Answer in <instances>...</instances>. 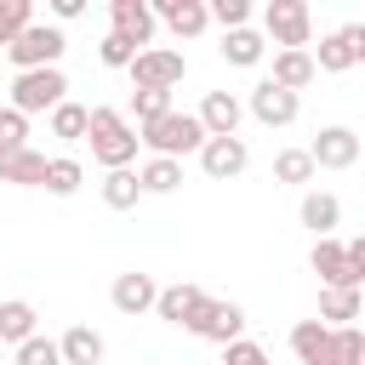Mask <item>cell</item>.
<instances>
[{"label": "cell", "mask_w": 365, "mask_h": 365, "mask_svg": "<svg viewBox=\"0 0 365 365\" xmlns=\"http://www.w3.org/2000/svg\"><path fill=\"white\" fill-rule=\"evenodd\" d=\"M154 23H160V17H154V6H148V0H114V6H108V29H114V34H125L137 51H148Z\"/></svg>", "instance_id": "12"}, {"label": "cell", "mask_w": 365, "mask_h": 365, "mask_svg": "<svg viewBox=\"0 0 365 365\" xmlns=\"http://www.w3.org/2000/svg\"><path fill=\"white\" fill-rule=\"evenodd\" d=\"M46 154L40 148H23V154H0V182H17V188H46Z\"/></svg>", "instance_id": "21"}, {"label": "cell", "mask_w": 365, "mask_h": 365, "mask_svg": "<svg viewBox=\"0 0 365 365\" xmlns=\"http://www.w3.org/2000/svg\"><path fill=\"white\" fill-rule=\"evenodd\" d=\"M245 165H251V148H245V137H211V143L200 148V171H205V177H217V182L240 177Z\"/></svg>", "instance_id": "13"}, {"label": "cell", "mask_w": 365, "mask_h": 365, "mask_svg": "<svg viewBox=\"0 0 365 365\" xmlns=\"http://www.w3.org/2000/svg\"><path fill=\"white\" fill-rule=\"evenodd\" d=\"M137 137H143V148H148L154 160H182V154H200V148L211 143L205 125H200V114H182V108L160 114L154 125H137Z\"/></svg>", "instance_id": "2"}, {"label": "cell", "mask_w": 365, "mask_h": 365, "mask_svg": "<svg viewBox=\"0 0 365 365\" xmlns=\"http://www.w3.org/2000/svg\"><path fill=\"white\" fill-rule=\"evenodd\" d=\"M302 228H314V240H331V228L342 222V200L336 194H325V188H314V194H302Z\"/></svg>", "instance_id": "19"}, {"label": "cell", "mask_w": 365, "mask_h": 365, "mask_svg": "<svg viewBox=\"0 0 365 365\" xmlns=\"http://www.w3.org/2000/svg\"><path fill=\"white\" fill-rule=\"evenodd\" d=\"M314 74H319V63H314V51H274V86H285V91H297L302 97V86H314Z\"/></svg>", "instance_id": "18"}, {"label": "cell", "mask_w": 365, "mask_h": 365, "mask_svg": "<svg viewBox=\"0 0 365 365\" xmlns=\"http://www.w3.org/2000/svg\"><path fill=\"white\" fill-rule=\"evenodd\" d=\"M154 17L177 34V40H194L211 29V6L205 0H154Z\"/></svg>", "instance_id": "16"}, {"label": "cell", "mask_w": 365, "mask_h": 365, "mask_svg": "<svg viewBox=\"0 0 365 365\" xmlns=\"http://www.w3.org/2000/svg\"><path fill=\"white\" fill-rule=\"evenodd\" d=\"M86 11V0H51V17L57 23H68V17H80Z\"/></svg>", "instance_id": "40"}, {"label": "cell", "mask_w": 365, "mask_h": 365, "mask_svg": "<svg viewBox=\"0 0 365 365\" xmlns=\"http://www.w3.org/2000/svg\"><path fill=\"white\" fill-rule=\"evenodd\" d=\"M217 51H222V63H234V68H257L262 51H268V40H262L257 29H228Z\"/></svg>", "instance_id": "23"}, {"label": "cell", "mask_w": 365, "mask_h": 365, "mask_svg": "<svg viewBox=\"0 0 365 365\" xmlns=\"http://www.w3.org/2000/svg\"><path fill=\"white\" fill-rule=\"evenodd\" d=\"M29 148V114H17L11 103L0 108V154H23Z\"/></svg>", "instance_id": "34"}, {"label": "cell", "mask_w": 365, "mask_h": 365, "mask_svg": "<svg viewBox=\"0 0 365 365\" xmlns=\"http://www.w3.org/2000/svg\"><path fill=\"white\" fill-rule=\"evenodd\" d=\"M325 348H331V325L325 319H297L291 325V354L302 365H325Z\"/></svg>", "instance_id": "22"}, {"label": "cell", "mask_w": 365, "mask_h": 365, "mask_svg": "<svg viewBox=\"0 0 365 365\" xmlns=\"http://www.w3.org/2000/svg\"><path fill=\"white\" fill-rule=\"evenodd\" d=\"M86 131H91V108H80V103L51 108V137H63V143H86Z\"/></svg>", "instance_id": "30"}, {"label": "cell", "mask_w": 365, "mask_h": 365, "mask_svg": "<svg viewBox=\"0 0 365 365\" xmlns=\"http://www.w3.org/2000/svg\"><path fill=\"white\" fill-rule=\"evenodd\" d=\"M245 108L257 114V125H268V131H274V125H291V120L302 114V97H297V91H285V86H274V80L262 74V80L251 86V103H245Z\"/></svg>", "instance_id": "9"}, {"label": "cell", "mask_w": 365, "mask_h": 365, "mask_svg": "<svg viewBox=\"0 0 365 365\" xmlns=\"http://www.w3.org/2000/svg\"><path fill=\"white\" fill-rule=\"evenodd\" d=\"M194 114H200L205 137H240V114H245V103H240L234 91H205V103H200Z\"/></svg>", "instance_id": "17"}, {"label": "cell", "mask_w": 365, "mask_h": 365, "mask_svg": "<svg viewBox=\"0 0 365 365\" xmlns=\"http://www.w3.org/2000/svg\"><path fill=\"white\" fill-rule=\"evenodd\" d=\"M137 177H143V194H171L182 188V160H148Z\"/></svg>", "instance_id": "31"}, {"label": "cell", "mask_w": 365, "mask_h": 365, "mask_svg": "<svg viewBox=\"0 0 365 365\" xmlns=\"http://www.w3.org/2000/svg\"><path fill=\"white\" fill-rule=\"evenodd\" d=\"M188 331H194L200 342H217V348H228V342H240V336H245V308H240V302H222V297H211Z\"/></svg>", "instance_id": "8"}, {"label": "cell", "mask_w": 365, "mask_h": 365, "mask_svg": "<svg viewBox=\"0 0 365 365\" xmlns=\"http://www.w3.org/2000/svg\"><path fill=\"white\" fill-rule=\"evenodd\" d=\"M63 103H68L63 68H29V74L11 80V108H17V114H51V108H63Z\"/></svg>", "instance_id": "5"}, {"label": "cell", "mask_w": 365, "mask_h": 365, "mask_svg": "<svg viewBox=\"0 0 365 365\" xmlns=\"http://www.w3.org/2000/svg\"><path fill=\"white\" fill-rule=\"evenodd\" d=\"M143 200V177L137 171H103V205L108 211H131Z\"/></svg>", "instance_id": "26"}, {"label": "cell", "mask_w": 365, "mask_h": 365, "mask_svg": "<svg viewBox=\"0 0 365 365\" xmlns=\"http://www.w3.org/2000/svg\"><path fill=\"white\" fill-rule=\"evenodd\" d=\"M63 51H68V34H63L57 23H34V29H23V34L6 46V57L17 63V74H29V68H57Z\"/></svg>", "instance_id": "4"}, {"label": "cell", "mask_w": 365, "mask_h": 365, "mask_svg": "<svg viewBox=\"0 0 365 365\" xmlns=\"http://www.w3.org/2000/svg\"><path fill=\"white\" fill-rule=\"evenodd\" d=\"M308 154H314L319 171H348V165L359 160V131H348V125H319L314 143H308Z\"/></svg>", "instance_id": "11"}, {"label": "cell", "mask_w": 365, "mask_h": 365, "mask_svg": "<svg viewBox=\"0 0 365 365\" xmlns=\"http://www.w3.org/2000/svg\"><path fill=\"white\" fill-rule=\"evenodd\" d=\"M137 57H143V51H137L125 34H114V29H108V34H103V46H97V63H103V68H125V74H131V63H137Z\"/></svg>", "instance_id": "33"}, {"label": "cell", "mask_w": 365, "mask_h": 365, "mask_svg": "<svg viewBox=\"0 0 365 365\" xmlns=\"http://www.w3.org/2000/svg\"><path fill=\"white\" fill-rule=\"evenodd\" d=\"M325 365H365V331H359V325H342V331H331Z\"/></svg>", "instance_id": "29"}, {"label": "cell", "mask_w": 365, "mask_h": 365, "mask_svg": "<svg viewBox=\"0 0 365 365\" xmlns=\"http://www.w3.org/2000/svg\"><path fill=\"white\" fill-rule=\"evenodd\" d=\"M211 23H222V34L251 29V0H211Z\"/></svg>", "instance_id": "36"}, {"label": "cell", "mask_w": 365, "mask_h": 365, "mask_svg": "<svg viewBox=\"0 0 365 365\" xmlns=\"http://www.w3.org/2000/svg\"><path fill=\"white\" fill-rule=\"evenodd\" d=\"M57 348H63V365H103V331H91V325H68L63 336H57Z\"/></svg>", "instance_id": "20"}, {"label": "cell", "mask_w": 365, "mask_h": 365, "mask_svg": "<svg viewBox=\"0 0 365 365\" xmlns=\"http://www.w3.org/2000/svg\"><path fill=\"white\" fill-rule=\"evenodd\" d=\"M23 29H34V6H29V0H0V51H6Z\"/></svg>", "instance_id": "32"}, {"label": "cell", "mask_w": 365, "mask_h": 365, "mask_svg": "<svg viewBox=\"0 0 365 365\" xmlns=\"http://www.w3.org/2000/svg\"><path fill=\"white\" fill-rule=\"evenodd\" d=\"M314 63H319V74H342V68L365 63V23H342V29L319 34V46H314Z\"/></svg>", "instance_id": "7"}, {"label": "cell", "mask_w": 365, "mask_h": 365, "mask_svg": "<svg viewBox=\"0 0 365 365\" xmlns=\"http://www.w3.org/2000/svg\"><path fill=\"white\" fill-rule=\"evenodd\" d=\"M34 302H23V297H11V302H0V342H11V348H23L29 336H40L34 331Z\"/></svg>", "instance_id": "25"}, {"label": "cell", "mask_w": 365, "mask_h": 365, "mask_svg": "<svg viewBox=\"0 0 365 365\" xmlns=\"http://www.w3.org/2000/svg\"><path fill=\"white\" fill-rule=\"evenodd\" d=\"M348 268H354V279L365 285V234H359V240H348Z\"/></svg>", "instance_id": "39"}, {"label": "cell", "mask_w": 365, "mask_h": 365, "mask_svg": "<svg viewBox=\"0 0 365 365\" xmlns=\"http://www.w3.org/2000/svg\"><path fill=\"white\" fill-rule=\"evenodd\" d=\"M80 182H86V165L68 160V154H51V165H46V194L68 200V194H80Z\"/></svg>", "instance_id": "28"}, {"label": "cell", "mask_w": 365, "mask_h": 365, "mask_svg": "<svg viewBox=\"0 0 365 365\" xmlns=\"http://www.w3.org/2000/svg\"><path fill=\"white\" fill-rule=\"evenodd\" d=\"M222 365H274V359H268V348H262V342H245V336H240V342H228V348H222Z\"/></svg>", "instance_id": "38"}, {"label": "cell", "mask_w": 365, "mask_h": 365, "mask_svg": "<svg viewBox=\"0 0 365 365\" xmlns=\"http://www.w3.org/2000/svg\"><path fill=\"white\" fill-rule=\"evenodd\" d=\"M182 74H188V57L177 46H148L131 63V91H171V86H182Z\"/></svg>", "instance_id": "6"}, {"label": "cell", "mask_w": 365, "mask_h": 365, "mask_svg": "<svg viewBox=\"0 0 365 365\" xmlns=\"http://www.w3.org/2000/svg\"><path fill=\"white\" fill-rule=\"evenodd\" d=\"M262 34L279 51H308L314 46V17H308L302 0H268L262 6Z\"/></svg>", "instance_id": "3"}, {"label": "cell", "mask_w": 365, "mask_h": 365, "mask_svg": "<svg viewBox=\"0 0 365 365\" xmlns=\"http://www.w3.org/2000/svg\"><path fill=\"white\" fill-rule=\"evenodd\" d=\"M205 302H211V297H205L200 285L177 279V285H160V302H154V314H160L165 325H182V331H188V325L200 319V308H205Z\"/></svg>", "instance_id": "15"}, {"label": "cell", "mask_w": 365, "mask_h": 365, "mask_svg": "<svg viewBox=\"0 0 365 365\" xmlns=\"http://www.w3.org/2000/svg\"><path fill=\"white\" fill-rule=\"evenodd\" d=\"M108 302H114L125 319H137V314H148V308L160 302V285H154V274H143V268H125V274L114 279Z\"/></svg>", "instance_id": "14"}, {"label": "cell", "mask_w": 365, "mask_h": 365, "mask_svg": "<svg viewBox=\"0 0 365 365\" xmlns=\"http://www.w3.org/2000/svg\"><path fill=\"white\" fill-rule=\"evenodd\" d=\"M308 268L319 274V291H359V279H354V268H348V240H314V251H308Z\"/></svg>", "instance_id": "10"}, {"label": "cell", "mask_w": 365, "mask_h": 365, "mask_svg": "<svg viewBox=\"0 0 365 365\" xmlns=\"http://www.w3.org/2000/svg\"><path fill=\"white\" fill-rule=\"evenodd\" d=\"M17 365H63V348H57L51 336H29V342L17 348Z\"/></svg>", "instance_id": "37"}, {"label": "cell", "mask_w": 365, "mask_h": 365, "mask_svg": "<svg viewBox=\"0 0 365 365\" xmlns=\"http://www.w3.org/2000/svg\"><path fill=\"white\" fill-rule=\"evenodd\" d=\"M314 154L308 148H279L274 154V182H291V188H302V182H314Z\"/></svg>", "instance_id": "27"}, {"label": "cell", "mask_w": 365, "mask_h": 365, "mask_svg": "<svg viewBox=\"0 0 365 365\" xmlns=\"http://www.w3.org/2000/svg\"><path fill=\"white\" fill-rule=\"evenodd\" d=\"M131 114L137 125H154L160 114H171V91H131Z\"/></svg>", "instance_id": "35"}, {"label": "cell", "mask_w": 365, "mask_h": 365, "mask_svg": "<svg viewBox=\"0 0 365 365\" xmlns=\"http://www.w3.org/2000/svg\"><path fill=\"white\" fill-rule=\"evenodd\" d=\"M365 314V291H319V319L331 325V331H342V325H354Z\"/></svg>", "instance_id": "24"}, {"label": "cell", "mask_w": 365, "mask_h": 365, "mask_svg": "<svg viewBox=\"0 0 365 365\" xmlns=\"http://www.w3.org/2000/svg\"><path fill=\"white\" fill-rule=\"evenodd\" d=\"M86 143H91V160L103 165V171H131V160H137V125L120 114V108H91V131H86Z\"/></svg>", "instance_id": "1"}]
</instances>
